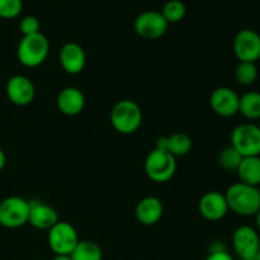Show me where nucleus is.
I'll list each match as a JSON object with an SVG mask.
<instances>
[{
  "label": "nucleus",
  "mask_w": 260,
  "mask_h": 260,
  "mask_svg": "<svg viewBox=\"0 0 260 260\" xmlns=\"http://www.w3.org/2000/svg\"><path fill=\"white\" fill-rule=\"evenodd\" d=\"M135 32L137 36L147 41L159 40L167 33L169 23L162 14L156 10H146L137 15L135 19Z\"/></svg>",
  "instance_id": "1a4fd4ad"
},
{
  "label": "nucleus",
  "mask_w": 260,
  "mask_h": 260,
  "mask_svg": "<svg viewBox=\"0 0 260 260\" xmlns=\"http://www.w3.org/2000/svg\"><path fill=\"white\" fill-rule=\"evenodd\" d=\"M177 172V157L167 150L155 147L145 159V173L155 183H167Z\"/></svg>",
  "instance_id": "20e7f679"
},
{
  "label": "nucleus",
  "mask_w": 260,
  "mask_h": 260,
  "mask_svg": "<svg viewBox=\"0 0 260 260\" xmlns=\"http://www.w3.org/2000/svg\"><path fill=\"white\" fill-rule=\"evenodd\" d=\"M258 260H260V249H259V254H258Z\"/></svg>",
  "instance_id": "7c9ffc66"
},
{
  "label": "nucleus",
  "mask_w": 260,
  "mask_h": 260,
  "mask_svg": "<svg viewBox=\"0 0 260 260\" xmlns=\"http://www.w3.org/2000/svg\"><path fill=\"white\" fill-rule=\"evenodd\" d=\"M30 202L18 196H12L0 202V225L7 229H18L28 222Z\"/></svg>",
  "instance_id": "423d86ee"
},
{
  "label": "nucleus",
  "mask_w": 260,
  "mask_h": 260,
  "mask_svg": "<svg viewBox=\"0 0 260 260\" xmlns=\"http://www.w3.org/2000/svg\"><path fill=\"white\" fill-rule=\"evenodd\" d=\"M52 260H71L70 255H55Z\"/></svg>",
  "instance_id": "c756f323"
},
{
  "label": "nucleus",
  "mask_w": 260,
  "mask_h": 260,
  "mask_svg": "<svg viewBox=\"0 0 260 260\" xmlns=\"http://www.w3.org/2000/svg\"><path fill=\"white\" fill-rule=\"evenodd\" d=\"M5 164H7V156H5V152L0 149V172L4 169Z\"/></svg>",
  "instance_id": "cd10ccee"
},
{
  "label": "nucleus",
  "mask_w": 260,
  "mask_h": 260,
  "mask_svg": "<svg viewBox=\"0 0 260 260\" xmlns=\"http://www.w3.org/2000/svg\"><path fill=\"white\" fill-rule=\"evenodd\" d=\"M229 210L241 217L255 216L260 210V189L258 187L236 182L225 193Z\"/></svg>",
  "instance_id": "f257e3e1"
},
{
  "label": "nucleus",
  "mask_w": 260,
  "mask_h": 260,
  "mask_svg": "<svg viewBox=\"0 0 260 260\" xmlns=\"http://www.w3.org/2000/svg\"><path fill=\"white\" fill-rule=\"evenodd\" d=\"M109 119L118 134H135L142 123L141 107L131 99H122L113 106Z\"/></svg>",
  "instance_id": "7ed1b4c3"
},
{
  "label": "nucleus",
  "mask_w": 260,
  "mask_h": 260,
  "mask_svg": "<svg viewBox=\"0 0 260 260\" xmlns=\"http://www.w3.org/2000/svg\"><path fill=\"white\" fill-rule=\"evenodd\" d=\"M22 0H0V18L13 19L22 13Z\"/></svg>",
  "instance_id": "393cba45"
},
{
  "label": "nucleus",
  "mask_w": 260,
  "mask_h": 260,
  "mask_svg": "<svg viewBox=\"0 0 260 260\" xmlns=\"http://www.w3.org/2000/svg\"><path fill=\"white\" fill-rule=\"evenodd\" d=\"M255 217V225H256V231L260 234V210L256 212V215L254 216Z\"/></svg>",
  "instance_id": "c85d7f7f"
},
{
  "label": "nucleus",
  "mask_w": 260,
  "mask_h": 260,
  "mask_svg": "<svg viewBox=\"0 0 260 260\" xmlns=\"http://www.w3.org/2000/svg\"><path fill=\"white\" fill-rule=\"evenodd\" d=\"M61 68L66 74L78 75L84 70L86 63V55L84 48L76 42H66L61 47L58 55Z\"/></svg>",
  "instance_id": "4468645a"
},
{
  "label": "nucleus",
  "mask_w": 260,
  "mask_h": 260,
  "mask_svg": "<svg viewBox=\"0 0 260 260\" xmlns=\"http://www.w3.org/2000/svg\"><path fill=\"white\" fill-rule=\"evenodd\" d=\"M231 146L243 157L260 156V127L253 122L240 123L231 132Z\"/></svg>",
  "instance_id": "39448f33"
},
{
  "label": "nucleus",
  "mask_w": 260,
  "mask_h": 260,
  "mask_svg": "<svg viewBox=\"0 0 260 260\" xmlns=\"http://www.w3.org/2000/svg\"><path fill=\"white\" fill-rule=\"evenodd\" d=\"M233 48L239 62L256 63L260 60V35L250 28L239 30L234 38Z\"/></svg>",
  "instance_id": "9d476101"
},
{
  "label": "nucleus",
  "mask_w": 260,
  "mask_h": 260,
  "mask_svg": "<svg viewBox=\"0 0 260 260\" xmlns=\"http://www.w3.org/2000/svg\"><path fill=\"white\" fill-rule=\"evenodd\" d=\"M56 103H57L58 111L65 116H78L85 107V95L79 88L68 86L58 93Z\"/></svg>",
  "instance_id": "2eb2a0df"
},
{
  "label": "nucleus",
  "mask_w": 260,
  "mask_h": 260,
  "mask_svg": "<svg viewBox=\"0 0 260 260\" xmlns=\"http://www.w3.org/2000/svg\"><path fill=\"white\" fill-rule=\"evenodd\" d=\"M198 211L205 220L216 222L222 220L230 210L225 194L217 190H211L201 197L198 202Z\"/></svg>",
  "instance_id": "f8f14e48"
},
{
  "label": "nucleus",
  "mask_w": 260,
  "mask_h": 260,
  "mask_svg": "<svg viewBox=\"0 0 260 260\" xmlns=\"http://www.w3.org/2000/svg\"><path fill=\"white\" fill-rule=\"evenodd\" d=\"M160 13L170 24V23L180 22L185 17L187 8H185L184 3L180 2V0H169V2L165 3Z\"/></svg>",
  "instance_id": "5701e85b"
},
{
  "label": "nucleus",
  "mask_w": 260,
  "mask_h": 260,
  "mask_svg": "<svg viewBox=\"0 0 260 260\" xmlns=\"http://www.w3.org/2000/svg\"><path fill=\"white\" fill-rule=\"evenodd\" d=\"M71 260H102L103 251L96 243L91 240H80L73 253L70 254Z\"/></svg>",
  "instance_id": "412c9836"
},
{
  "label": "nucleus",
  "mask_w": 260,
  "mask_h": 260,
  "mask_svg": "<svg viewBox=\"0 0 260 260\" xmlns=\"http://www.w3.org/2000/svg\"><path fill=\"white\" fill-rule=\"evenodd\" d=\"M235 79L240 85L249 86L258 79V68L254 62H239L235 69Z\"/></svg>",
  "instance_id": "4be33fe9"
},
{
  "label": "nucleus",
  "mask_w": 260,
  "mask_h": 260,
  "mask_svg": "<svg viewBox=\"0 0 260 260\" xmlns=\"http://www.w3.org/2000/svg\"><path fill=\"white\" fill-rule=\"evenodd\" d=\"M259 127H260V119H259Z\"/></svg>",
  "instance_id": "2f4dec72"
},
{
  "label": "nucleus",
  "mask_w": 260,
  "mask_h": 260,
  "mask_svg": "<svg viewBox=\"0 0 260 260\" xmlns=\"http://www.w3.org/2000/svg\"><path fill=\"white\" fill-rule=\"evenodd\" d=\"M239 101H240V95L229 86L216 88L210 95L211 109L217 116L225 117V118L234 117L239 113Z\"/></svg>",
  "instance_id": "9b49d317"
},
{
  "label": "nucleus",
  "mask_w": 260,
  "mask_h": 260,
  "mask_svg": "<svg viewBox=\"0 0 260 260\" xmlns=\"http://www.w3.org/2000/svg\"><path fill=\"white\" fill-rule=\"evenodd\" d=\"M50 53V41L43 33L23 36L17 47L18 61L25 68L42 65Z\"/></svg>",
  "instance_id": "f03ea898"
},
{
  "label": "nucleus",
  "mask_w": 260,
  "mask_h": 260,
  "mask_svg": "<svg viewBox=\"0 0 260 260\" xmlns=\"http://www.w3.org/2000/svg\"><path fill=\"white\" fill-rule=\"evenodd\" d=\"M162 215H164L162 202L154 196L142 198L135 208L136 220L145 226L156 225L161 220Z\"/></svg>",
  "instance_id": "dca6fc26"
},
{
  "label": "nucleus",
  "mask_w": 260,
  "mask_h": 260,
  "mask_svg": "<svg viewBox=\"0 0 260 260\" xmlns=\"http://www.w3.org/2000/svg\"><path fill=\"white\" fill-rule=\"evenodd\" d=\"M205 260H235V259H234L233 255H231L229 251H226L225 249H216V250L211 251Z\"/></svg>",
  "instance_id": "bb28decb"
},
{
  "label": "nucleus",
  "mask_w": 260,
  "mask_h": 260,
  "mask_svg": "<svg viewBox=\"0 0 260 260\" xmlns=\"http://www.w3.org/2000/svg\"><path fill=\"white\" fill-rule=\"evenodd\" d=\"M233 248L240 260L258 259L260 235L256 229L249 225L239 226L233 234Z\"/></svg>",
  "instance_id": "6e6552de"
},
{
  "label": "nucleus",
  "mask_w": 260,
  "mask_h": 260,
  "mask_svg": "<svg viewBox=\"0 0 260 260\" xmlns=\"http://www.w3.org/2000/svg\"><path fill=\"white\" fill-rule=\"evenodd\" d=\"M41 23L40 19L35 15H25L24 18H22L19 23V29L23 33V36H29L35 35V33L40 32Z\"/></svg>",
  "instance_id": "a878e982"
},
{
  "label": "nucleus",
  "mask_w": 260,
  "mask_h": 260,
  "mask_svg": "<svg viewBox=\"0 0 260 260\" xmlns=\"http://www.w3.org/2000/svg\"><path fill=\"white\" fill-rule=\"evenodd\" d=\"M241 160L243 156L231 145L221 150L218 154V165L226 172H236Z\"/></svg>",
  "instance_id": "b1692460"
},
{
  "label": "nucleus",
  "mask_w": 260,
  "mask_h": 260,
  "mask_svg": "<svg viewBox=\"0 0 260 260\" xmlns=\"http://www.w3.org/2000/svg\"><path fill=\"white\" fill-rule=\"evenodd\" d=\"M239 182L259 187L260 185V156L243 157L238 170Z\"/></svg>",
  "instance_id": "6ab92c4d"
},
{
  "label": "nucleus",
  "mask_w": 260,
  "mask_h": 260,
  "mask_svg": "<svg viewBox=\"0 0 260 260\" xmlns=\"http://www.w3.org/2000/svg\"><path fill=\"white\" fill-rule=\"evenodd\" d=\"M7 96L13 104L18 107L28 106L36 96L35 84L24 75H14L7 83Z\"/></svg>",
  "instance_id": "ddd939ff"
},
{
  "label": "nucleus",
  "mask_w": 260,
  "mask_h": 260,
  "mask_svg": "<svg viewBox=\"0 0 260 260\" xmlns=\"http://www.w3.org/2000/svg\"><path fill=\"white\" fill-rule=\"evenodd\" d=\"M58 213L51 206L42 202H30L28 222L38 230H50L58 222Z\"/></svg>",
  "instance_id": "f3484780"
},
{
  "label": "nucleus",
  "mask_w": 260,
  "mask_h": 260,
  "mask_svg": "<svg viewBox=\"0 0 260 260\" xmlns=\"http://www.w3.org/2000/svg\"><path fill=\"white\" fill-rule=\"evenodd\" d=\"M47 241L55 255H70L80 240L78 231L71 223L58 221L48 230Z\"/></svg>",
  "instance_id": "0eeeda50"
},
{
  "label": "nucleus",
  "mask_w": 260,
  "mask_h": 260,
  "mask_svg": "<svg viewBox=\"0 0 260 260\" xmlns=\"http://www.w3.org/2000/svg\"><path fill=\"white\" fill-rule=\"evenodd\" d=\"M193 146V141L189 135L184 132H177L170 136H162L156 140V146L159 149L167 150L174 157L185 156L190 152Z\"/></svg>",
  "instance_id": "a211bd4d"
},
{
  "label": "nucleus",
  "mask_w": 260,
  "mask_h": 260,
  "mask_svg": "<svg viewBox=\"0 0 260 260\" xmlns=\"http://www.w3.org/2000/svg\"><path fill=\"white\" fill-rule=\"evenodd\" d=\"M239 113L249 121L260 119V93L251 90L246 91L239 101Z\"/></svg>",
  "instance_id": "aec40b11"
}]
</instances>
